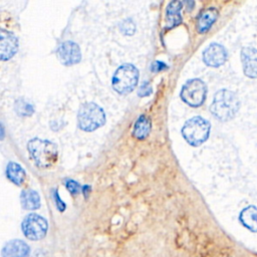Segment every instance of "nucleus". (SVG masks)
<instances>
[{
  "instance_id": "1",
  "label": "nucleus",
  "mask_w": 257,
  "mask_h": 257,
  "mask_svg": "<svg viewBox=\"0 0 257 257\" xmlns=\"http://www.w3.org/2000/svg\"><path fill=\"white\" fill-rule=\"evenodd\" d=\"M27 148L31 159L39 168H50L57 161V147L49 141L33 139L29 141Z\"/></svg>"
},
{
  "instance_id": "2",
  "label": "nucleus",
  "mask_w": 257,
  "mask_h": 257,
  "mask_svg": "<svg viewBox=\"0 0 257 257\" xmlns=\"http://www.w3.org/2000/svg\"><path fill=\"white\" fill-rule=\"evenodd\" d=\"M210 109L220 120H229L235 116L239 109V99L233 91L221 89L215 94Z\"/></svg>"
},
{
  "instance_id": "3",
  "label": "nucleus",
  "mask_w": 257,
  "mask_h": 257,
  "mask_svg": "<svg viewBox=\"0 0 257 257\" xmlns=\"http://www.w3.org/2000/svg\"><path fill=\"white\" fill-rule=\"evenodd\" d=\"M77 120L78 126L81 130L92 132L104 123L105 115L100 106L93 102H88L80 106Z\"/></svg>"
},
{
  "instance_id": "4",
  "label": "nucleus",
  "mask_w": 257,
  "mask_h": 257,
  "mask_svg": "<svg viewBox=\"0 0 257 257\" xmlns=\"http://www.w3.org/2000/svg\"><path fill=\"white\" fill-rule=\"evenodd\" d=\"M210 133V123L201 116H195L186 121L182 134L185 140L192 146H199L204 143Z\"/></svg>"
},
{
  "instance_id": "5",
  "label": "nucleus",
  "mask_w": 257,
  "mask_h": 257,
  "mask_svg": "<svg viewBox=\"0 0 257 257\" xmlns=\"http://www.w3.org/2000/svg\"><path fill=\"white\" fill-rule=\"evenodd\" d=\"M139 71L132 64H123L116 69L112 76V87L121 94H126L134 90L138 83Z\"/></svg>"
},
{
  "instance_id": "6",
  "label": "nucleus",
  "mask_w": 257,
  "mask_h": 257,
  "mask_svg": "<svg viewBox=\"0 0 257 257\" xmlns=\"http://www.w3.org/2000/svg\"><path fill=\"white\" fill-rule=\"evenodd\" d=\"M206 91V84L201 79H191L183 86L181 96L187 104L191 106H199L205 100Z\"/></svg>"
},
{
  "instance_id": "7",
  "label": "nucleus",
  "mask_w": 257,
  "mask_h": 257,
  "mask_svg": "<svg viewBox=\"0 0 257 257\" xmlns=\"http://www.w3.org/2000/svg\"><path fill=\"white\" fill-rule=\"evenodd\" d=\"M21 227L23 234L28 239L36 241L46 235L48 225L43 217L37 214H29L24 218Z\"/></svg>"
},
{
  "instance_id": "8",
  "label": "nucleus",
  "mask_w": 257,
  "mask_h": 257,
  "mask_svg": "<svg viewBox=\"0 0 257 257\" xmlns=\"http://www.w3.org/2000/svg\"><path fill=\"white\" fill-rule=\"evenodd\" d=\"M59 60L65 65H72L80 61L81 52L78 45L71 41H65L57 48Z\"/></svg>"
},
{
  "instance_id": "9",
  "label": "nucleus",
  "mask_w": 257,
  "mask_h": 257,
  "mask_svg": "<svg viewBox=\"0 0 257 257\" xmlns=\"http://www.w3.org/2000/svg\"><path fill=\"white\" fill-rule=\"evenodd\" d=\"M203 59L207 65L217 67L226 61L227 51L222 45L212 43L203 52Z\"/></svg>"
},
{
  "instance_id": "10",
  "label": "nucleus",
  "mask_w": 257,
  "mask_h": 257,
  "mask_svg": "<svg viewBox=\"0 0 257 257\" xmlns=\"http://www.w3.org/2000/svg\"><path fill=\"white\" fill-rule=\"evenodd\" d=\"M17 38L8 31L1 30L0 32V56L2 60L11 58L17 51Z\"/></svg>"
},
{
  "instance_id": "11",
  "label": "nucleus",
  "mask_w": 257,
  "mask_h": 257,
  "mask_svg": "<svg viewBox=\"0 0 257 257\" xmlns=\"http://www.w3.org/2000/svg\"><path fill=\"white\" fill-rule=\"evenodd\" d=\"M244 73L251 78L257 77V49L245 47L241 51Z\"/></svg>"
},
{
  "instance_id": "12",
  "label": "nucleus",
  "mask_w": 257,
  "mask_h": 257,
  "mask_svg": "<svg viewBox=\"0 0 257 257\" xmlns=\"http://www.w3.org/2000/svg\"><path fill=\"white\" fill-rule=\"evenodd\" d=\"M29 246L21 240H11L2 249V257H28Z\"/></svg>"
},
{
  "instance_id": "13",
  "label": "nucleus",
  "mask_w": 257,
  "mask_h": 257,
  "mask_svg": "<svg viewBox=\"0 0 257 257\" xmlns=\"http://www.w3.org/2000/svg\"><path fill=\"white\" fill-rule=\"evenodd\" d=\"M218 17V11L211 7V8H208L206 10H203L199 17H198V20H197V29L200 33H205L207 32L212 24L216 21Z\"/></svg>"
},
{
  "instance_id": "14",
  "label": "nucleus",
  "mask_w": 257,
  "mask_h": 257,
  "mask_svg": "<svg viewBox=\"0 0 257 257\" xmlns=\"http://www.w3.org/2000/svg\"><path fill=\"white\" fill-rule=\"evenodd\" d=\"M240 221L250 231L257 232V208L249 206L242 210L240 214Z\"/></svg>"
},
{
  "instance_id": "15",
  "label": "nucleus",
  "mask_w": 257,
  "mask_h": 257,
  "mask_svg": "<svg viewBox=\"0 0 257 257\" xmlns=\"http://www.w3.org/2000/svg\"><path fill=\"white\" fill-rule=\"evenodd\" d=\"M182 3L180 1H172L167 8V28H173L179 25L182 21L180 11Z\"/></svg>"
},
{
  "instance_id": "16",
  "label": "nucleus",
  "mask_w": 257,
  "mask_h": 257,
  "mask_svg": "<svg viewBox=\"0 0 257 257\" xmlns=\"http://www.w3.org/2000/svg\"><path fill=\"white\" fill-rule=\"evenodd\" d=\"M21 205L26 210H36L40 207V197L33 190H25L20 196Z\"/></svg>"
},
{
  "instance_id": "17",
  "label": "nucleus",
  "mask_w": 257,
  "mask_h": 257,
  "mask_svg": "<svg viewBox=\"0 0 257 257\" xmlns=\"http://www.w3.org/2000/svg\"><path fill=\"white\" fill-rule=\"evenodd\" d=\"M6 174H7L8 179L18 186H20L24 182L25 176H26L22 167L13 162H10L8 164Z\"/></svg>"
},
{
  "instance_id": "18",
  "label": "nucleus",
  "mask_w": 257,
  "mask_h": 257,
  "mask_svg": "<svg viewBox=\"0 0 257 257\" xmlns=\"http://www.w3.org/2000/svg\"><path fill=\"white\" fill-rule=\"evenodd\" d=\"M150 131H151L150 119L145 115H141L135 123L134 131H133L134 137H136L137 139L143 140L146 137H148V135L150 134Z\"/></svg>"
},
{
  "instance_id": "19",
  "label": "nucleus",
  "mask_w": 257,
  "mask_h": 257,
  "mask_svg": "<svg viewBox=\"0 0 257 257\" xmlns=\"http://www.w3.org/2000/svg\"><path fill=\"white\" fill-rule=\"evenodd\" d=\"M15 108L17 113L20 115H31L34 111L32 104L24 99H18L15 103Z\"/></svg>"
},
{
  "instance_id": "20",
  "label": "nucleus",
  "mask_w": 257,
  "mask_h": 257,
  "mask_svg": "<svg viewBox=\"0 0 257 257\" xmlns=\"http://www.w3.org/2000/svg\"><path fill=\"white\" fill-rule=\"evenodd\" d=\"M153 92V88L150 84V82L145 81L142 83V85L139 88V95L140 96H148Z\"/></svg>"
},
{
  "instance_id": "21",
  "label": "nucleus",
  "mask_w": 257,
  "mask_h": 257,
  "mask_svg": "<svg viewBox=\"0 0 257 257\" xmlns=\"http://www.w3.org/2000/svg\"><path fill=\"white\" fill-rule=\"evenodd\" d=\"M66 188L71 194H77L80 191V186L72 180H67L66 181Z\"/></svg>"
},
{
  "instance_id": "22",
  "label": "nucleus",
  "mask_w": 257,
  "mask_h": 257,
  "mask_svg": "<svg viewBox=\"0 0 257 257\" xmlns=\"http://www.w3.org/2000/svg\"><path fill=\"white\" fill-rule=\"evenodd\" d=\"M121 30L125 34H133L135 31V25L131 20H126L121 25Z\"/></svg>"
},
{
  "instance_id": "23",
  "label": "nucleus",
  "mask_w": 257,
  "mask_h": 257,
  "mask_svg": "<svg viewBox=\"0 0 257 257\" xmlns=\"http://www.w3.org/2000/svg\"><path fill=\"white\" fill-rule=\"evenodd\" d=\"M167 68V65L164 63V62H161V61H155L154 63H152V66H151V69L153 71H162L164 69Z\"/></svg>"
},
{
  "instance_id": "24",
  "label": "nucleus",
  "mask_w": 257,
  "mask_h": 257,
  "mask_svg": "<svg viewBox=\"0 0 257 257\" xmlns=\"http://www.w3.org/2000/svg\"><path fill=\"white\" fill-rule=\"evenodd\" d=\"M54 200H55V204H56L58 210L59 211H63L65 209V204L60 200L57 191H54Z\"/></svg>"
}]
</instances>
